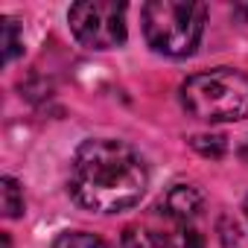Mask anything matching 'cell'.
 <instances>
[{
	"label": "cell",
	"mask_w": 248,
	"mask_h": 248,
	"mask_svg": "<svg viewBox=\"0 0 248 248\" xmlns=\"http://www.w3.org/2000/svg\"><path fill=\"white\" fill-rule=\"evenodd\" d=\"M149 187L143 155L114 138H88L73 152L67 190L76 204L93 213H123L135 207Z\"/></svg>",
	"instance_id": "cell-1"
},
{
	"label": "cell",
	"mask_w": 248,
	"mask_h": 248,
	"mask_svg": "<svg viewBox=\"0 0 248 248\" xmlns=\"http://www.w3.org/2000/svg\"><path fill=\"white\" fill-rule=\"evenodd\" d=\"M181 108L202 123H236L248 117V73L216 67L181 82Z\"/></svg>",
	"instance_id": "cell-2"
},
{
	"label": "cell",
	"mask_w": 248,
	"mask_h": 248,
	"mask_svg": "<svg viewBox=\"0 0 248 248\" xmlns=\"http://www.w3.org/2000/svg\"><path fill=\"white\" fill-rule=\"evenodd\" d=\"M140 15L149 47L161 56L184 59L193 56L202 41L207 6L196 0H149Z\"/></svg>",
	"instance_id": "cell-3"
},
{
	"label": "cell",
	"mask_w": 248,
	"mask_h": 248,
	"mask_svg": "<svg viewBox=\"0 0 248 248\" xmlns=\"http://www.w3.org/2000/svg\"><path fill=\"white\" fill-rule=\"evenodd\" d=\"M126 12L123 0H79L67 12V24L82 47L114 50L126 44Z\"/></svg>",
	"instance_id": "cell-4"
},
{
	"label": "cell",
	"mask_w": 248,
	"mask_h": 248,
	"mask_svg": "<svg viewBox=\"0 0 248 248\" xmlns=\"http://www.w3.org/2000/svg\"><path fill=\"white\" fill-rule=\"evenodd\" d=\"M204 210V193L196 184H172L161 199V213L172 225H190Z\"/></svg>",
	"instance_id": "cell-5"
},
{
	"label": "cell",
	"mask_w": 248,
	"mask_h": 248,
	"mask_svg": "<svg viewBox=\"0 0 248 248\" xmlns=\"http://www.w3.org/2000/svg\"><path fill=\"white\" fill-rule=\"evenodd\" d=\"M0 204H3V216L6 219L24 216L27 202H24V187L18 184V178H12V175L0 178Z\"/></svg>",
	"instance_id": "cell-6"
},
{
	"label": "cell",
	"mask_w": 248,
	"mask_h": 248,
	"mask_svg": "<svg viewBox=\"0 0 248 248\" xmlns=\"http://www.w3.org/2000/svg\"><path fill=\"white\" fill-rule=\"evenodd\" d=\"M0 44H3V64H12L24 53V38H21L18 21H12V18L0 21Z\"/></svg>",
	"instance_id": "cell-7"
},
{
	"label": "cell",
	"mask_w": 248,
	"mask_h": 248,
	"mask_svg": "<svg viewBox=\"0 0 248 248\" xmlns=\"http://www.w3.org/2000/svg\"><path fill=\"white\" fill-rule=\"evenodd\" d=\"M161 248H204V239L190 225H172V231L161 236Z\"/></svg>",
	"instance_id": "cell-8"
},
{
	"label": "cell",
	"mask_w": 248,
	"mask_h": 248,
	"mask_svg": "<svg viewBox=\"0 0 248 248\" xmlns=\"http://www.w3.org/2000/svg\"><path fill=\"white\" fill-rule=\"evenodd\" d=\"M53 248H108V245L88 231H62L53 239Z\"/></svg>",
	"instance_id": "cell-9"
},
{
	"label": "cell",
	"mask_w": 248,
	"mask_h": 248,
	"mask_svg": "<svg viewBox=\"0 0 248 248\" xmlns=\"http://www.w3.org/2000/svg\"><path fill=\"white\" fill-rule=\"evenodd\" d=\"M190 146H193L199 155L210 158V161H219V158H225V152H228V143H225L222 135H193V138H190Z\"/></svg>",
	"instance_id": "cell-10"
},
{
	"label": "cell",
	"mask_w": 248,
	"mask_h": 248,
	"mask_svg": "<svg viewBox=\"0 0 248 248\" xmlns=\"http://www.w3.org/2000/svg\"><path fill=\"white\" fill-rule=\"evenodd\" d=\"M161 236L158 231L152 228H143V225H129L126 233H123V242L129 248H161Z\"/></svg>",
	"instance_id": "cell-11"
},
{
	"label": "cell",
	"mask_w": 248,
	"mask_h": 248,
	"mask_svg": "<svg viewBox=\"0 0 248 248\" xmlns=\"http://www.w3.org/2000/svg\"><path fill=\"white\" fill-rule=\"evenodd\" d=\"M0 245H3V248H12V239H9V233H3V236H0Z\"/></svg>",
	"instance_id": "cell-12"
},
{
	"label": "cell",
	"mask_w": 248,
	"mask_h": 248,
	"mask_svg": "<svg viewBox=\"0 0 248 248\" xmlns=\"http://www.w3.org/2000/svg\"><path fill=\"white\" fill-rule=\"evenodd\" d=\"M242 210H245V219H248V199H245V204H242Z\"/></svg>",
	"instance_id": "cell-13"
}]
</instances>
